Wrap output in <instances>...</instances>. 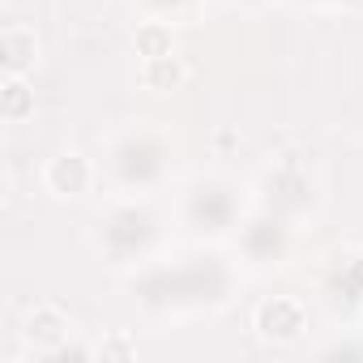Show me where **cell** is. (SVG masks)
Segmentation results:
<instances>
[{
    "mask_svg": "<svg viewBox=\"0 0 363 363\" xmlns=\"http://www.w3.org/2000/svg\"><path fill=\"white\" fill-rule=\"evenodd\" d=\"M158 240V218L150 206H116L103 223H99V248L116 261H137L150 252V244Z\"/></svg>",
    "mask_w": 363,
    "mask_h": 363,
    "instance_id": "6da1fadb",
    "label": "cell"
},
{
    "mask_svg": "<svg viewBox=\"0 0 363 363\" xmlns=\"http://www.w3.org/2000/svg\"><path fill=\"white\" fill-rule=\"evenodd\" d=\"M162 158H167L162 141L145 128H133L111 145V175L124 189H150L162 179Z\"/></svg>",
    "mask_w": 363,
    "mask_h": 363,
    "instance_id": "7a4b0ae2",
    "label": "cell"
},
{
    "mask_svg": "<svg viewBox=\"0 0 363 363\" xmlns=\"http://www.w3.org/2000/svg\"><path fill=\"white\" fill-rule=\"evenodd\" d=\"M184 218H189V227L201 231V235H223V231H231V223H235L231 184H223V179H197V184L189 189V197H184Z\"/></svg>",
    "mask_w": 363,
    "mask_h": 363,
    "instance_id": "3957f363",
    "label": "cell"
},
{
    "mask_svg": "<svg viewBox=\"0 0 363 363\" xmlns=\"http://www.w3.org/2000/svg\"><path fill=\"white\" fill-rule=\"evenodd\" d=\"M265 189H269V210H274V214H282V218H291V214L308 210V201H312V179H308V167H303L295 154H282V158L269 167Z\"/></svg>",
    "mask_w": 363,
    "mask_h": 363,
    "instance_id": "277c9868",
    "label": "cell"
},
{
    "mask_svg": "<svg viewBox=\"0 0 363 363\" xmlns=\"http://www.w3.org/2000/svg\"><path fill=\"white\" fill-rule=\"evenodd\" d=\"M240 244H244V257H248V261H257V265H274V261H282V257H286V248H291L286 218H282V214H274V210H265V214L248 218V223H244V231H240Z\"/></svg>",
    "mask_w": 363,
    "mask_h": 363,
    "instance_id": "5b68a950",
    "label": "cell"
},
{
    "mask_svg": "<svg viewBox=\"0 0 363 363\" xmlns=\"http://www.w3.org/2000/svg\"><path fill=\"white\" fill-rule=\"evenodd\" d=\"M257 329H261V337H269V342H295V337L308 329V312H303L299 299L274 295V299H265V303L257 308Z\"/></svg>",
    "mask_w": 363,
    "mask_h": 363,
    "instance_id": "8992f818",
    "label": "cell"
},
{
    "mask_svg": "<svg viewBox=\"0 0 363 363\" xmlns=\"http://www.w3.org/2000/svg\"><path fill=\"white\" fill-rule=\"evenodd\" d=\"M90 179H94V171H90V162H86L77 150H65V154H56V158L43 167V184H48V193H56V197H82V193L90 189Z\"/></svg>",
    "mask_w": 363,
    "mask_h": 363,
    "instance_id": "52a82bcc",
    "label": "cell"
},
{
    "mask_svg": "<svg viewBox=\"0 0 363 363\" xmlns=\"http://www.w3.org/2000/svg\"><path fill=\"white\" fill-rule=\"evenodd\" d=\"M35 60H39V39L30 26L13 22V26L0 30V65H5V73L26 77V69H35Z\"/></svg>",
    "mask_w": 363,
    "mask_h": 363,
    "instance_id": "ba28073f",
    "label": "cell"
},
{
    "mask_svg": "<svg viewBox=\"0 0 363 363\" xmlns=\"http://www.w3.org/2000/svg\"><path fill=\"white\" fill-rule=\"evenodd\" d=\"M26 337H30L35 346H43L48 354H56V350L65 346V337H69V316H65L56 303H39V308L26 316Z\"/></svg>",
    "mask_w": 363,
    "mask_h": 363,
    "instance_id": "9c48e42d",
    "label": "cell"
},
{
    "mask_svg": "<svg viewBox=\"0 0 363 363\" xmlns=\"http://www.w3.org/2000/svg\"><path fill=\"white\" fill-rule=\"evenodd\" d=\"M35 111V90L26 86V77L18 73H5V90H0V116H5L9 124L26 120Z\"/></svg>",
    "mask_w": 363,
    "mask_h": 363,
    "instance_id": "30bf717a",
    "label": "cell"
},
{
    "mask_svg": "<svg viewBox=\"0 0 363 363\" xmlns=\"http://www.w3.org/2000/svg\"><path fill=\"white\" fill-rule=\"evenodd\" d=\"M141 82L150 90H175L179 82H184V65H179L175 56H154L141 65Z\"/></svg>",
    "mask_w": 363,
    "mask_h": 363,
    "instance_id": "8fae6325",
    "label": "cell"
},
{
    "mask_svg": "<svg viewBox=\"0 0 363 363\" xmlns=\"http://www.w3.org/2000/svg\"><path fill=\"white\" fill-rule=\"evenodd\" d=\"M137 56L154 60V56H171V26L167 22H150L137 30Z\"/></svg>",
    "mask_w": 363,
    "mask_h": 363,
    "instance_id": "7c38bea8",
    "label": "cell"
},
{
    "mask_svg": "<svg viewBox=\"0 0 363 363\" xmlns=\"http://www.w3.org/2000/svg\"><path fill=\"white\" fill-rule=\"evenodd\" d=\"M103 354H133V342H124V337H116L111 346H103Z\"/></svg>",
    "mask_w": 363,
    "mask_h": 363,
    "instance_id": "4fadbf2b",
    "label": "cell"
},
{
    "mask_svg": "<svg viewBox=\"0 0 363 363\" xmlns=\"http://www.w3.org/2000/svg\"><path fill=\"white\" fill-rule=\"evenodd\" d=\"M150 5H154V9H175L179 0H150Z\"/></svg>",
    "mask_w": 363,
    "mask_h": 363,
    "instance_id": "5bb4252c",
    "label": "cell"
},
{
    "mask_svg": "<svg viewBox=\"0 0 363 363\" xmlns=\"http://www.w3.org/2000/svg\"><path fill=\"white\" fill-rule=\"evenodd\" d=\"M359 312H363V299H359Z\"/></svg>",
    "mask_w": 363,
    "mask_h": 363,
    "instance_id": "9a60e30c",
    "label": "cell"
}]
</instances>
